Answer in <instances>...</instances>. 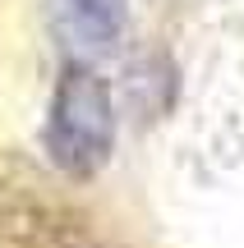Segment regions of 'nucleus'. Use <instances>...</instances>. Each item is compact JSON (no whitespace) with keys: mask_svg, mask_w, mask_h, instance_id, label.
Here are the masks:
<instances>
[{"mask_svg":"<svg viewBox=\"0 0 244 248\" xmlns=\"http://www.w3.org/2000/svg\"><path fill=\"white\" fill-rule=\"evenodd\" d=\"M51 14L60 37L74 51H106L125 32V0H51Z\"/></svg>","mask_w":244,"mask_h":248,"instance_id":"obj_2","label":"nucleus"},{"mask_svg":"<svg viewBox=\"0 0 244 248\" xmlns=\"http://www.w3.org/2000/svg\"><path fill=\"white\" fill-rule=\"evenodd\" d=\"M111 142H115V106L111 88L88 69L69 64L55 83L51 115H46V152L51 161L74 179H88L106 166Z\"/></svg>","mask_w":244,"mask_h":248,"instance_id":"obj_1","label":"nucleus"}]
</instances>
